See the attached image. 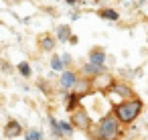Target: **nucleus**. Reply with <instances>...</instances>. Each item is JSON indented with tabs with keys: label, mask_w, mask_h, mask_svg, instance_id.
Wrapping results in <instances>:
<instances>
[{
	"label": "nucleus",
	"mask_w": 148,
	"mask_h": 140,
	"mask_svg": "<svg viewBox=\"0 0 148 140\" xmlns=\"http://www.w3.org/2000/svg\"><path fill=\"white\" fill-rule=\"evenodd\" d=\"M142 112V102L140 100H128L120 106H116V118L118 122H124V124H130L138 118V114Z\"/></svg>",
	"instance_id": "f257e3e1"
},
{
	"label": "nucleus",
	"mask_w": 148,
	"mask_h": 140,
	"mask_svg": "<svg viewBox=\"0 0 148 140\" xmlns=\"http://www.w3.org/2000/svg\"><path fill=\"white\" fill-rule=\"evenodd\" d=\"M97 136L101 140H118L120 136V122L114 114H108L99 120V130H97Z\"/></svg>",
	"instance_id": "f03ea898"
},
{
	"label": "nucleus",
	"mask_w": 148,
	"mask_h": 140,
	"mask_svg": "<svg viewBox=\"0 0 148 140\" xmlns=\"http://www.w3.org/2000/svg\"><path fill=\"white\" fill-rule=\"evenodd\" d=\"M71 124H75L77 128H83V130H87V128H89V124H91V120H89V114H87L83 108L75 110V112H73V116H71Z\"/></svg>",
	"instance_id": "7ed1b4c3"
},
{
	"label": "nucleus",
	"mask_w": 148,
	"mask_h": 140,
	"mask_svg": "<svg viewBox=\"0 0 148 140\" xmlns=\"http://www.w3.org/2000/svg\"><path fill=\"white\" fill-rule=\"evenodd\" d=\"M77 73L75 71H69V69H65L63 73H61V87L63 89H71V87H75V83H77Z\"/></svg>",
	"instance_id": "20e7f679"
},
{
	"label": "nucleus",
	"mask_w": 148,
	"mask_h": 140,
	"mask_svg": "<svg viewBox=\"0 0 148 140\" xmlns=\"http://www.w3.org/2000/svg\"><path fill=\"white\" fill-rule=\"evenodd\" d=\"M23 134V126L16 122V120H10L6 126H4V136L6 138H16V136H21Z\"/></svg>",
	"instance_id": "39448f33"
},
{
	"label": "nucleus",
	"mask_w": 148,
	"mask_h": 140,
	"mask_svg": "<svg viewBox=\"0 0 148 140\" xmlns=\"http://www.w3.org/2000/svg\"><path fill=\"white\" fill-rule=\"evenodd\" d=\"M75 93H77L79 97H83V95L91 93V81H89L87 77H83V79H77V83H75Z\"/></svg>",
	"instance_id": "423d86ee"
},
{
	"label": "nucleus",
	"mask_w": 148,
	"mask_h": 140,
	"mask_svg": "<svg viewBox=\"0 0 148 140\" xmlns=\"http://www.w3.org/2000/svg\"><path fill=\"white\" fill-rule=\"evenodd\" d=\"M103 61H106V51L103 49H93L89 53V63L91 65H103Z\"/></svg>",
	"instance_id": "0eeeda50"
},
{
	"label": "nucleus",
	"mask_w": 148,
	"mask_h": 140,
	"mask_svg": "<svg viewBox=\"0 0 148 140\" xmlns=\"http://www.w3.org/2000/svg\"><path fill=\"white\" fill-rule=\"evenodd\" d=\"M71 37H73L71 27H67V25L57 27V39H59V43H67V41H71Z\"/></svg>",
	"instance_id": "6e6552de"
},
{
	"label": "nucleus",
	"mask_w": 148,
	"mask_h": 140,
	"mask_svg": "<svg viewBox=\"0 0 148 140\" xmlns=\"http://www.w3.org/2000/svg\"><path fill=\"white\" fill-rule=\"evenodd\" d=\"M110 91H116V93L122 95V97H130V95H132L130 85H126V83H116V81H114V85L110 87Z\"/></svg>",
	"instance_id": "1a4fd4ad"
},
{
	"label": "nucleus",
	"mask_w": 148,
	"mask_h": 140,
	"mask_svg": "<svg viewBox=\"0 0 148 140\" xmlns=\"http://www.w3.org/2000/svg\"><path fill=\"white\" fill-rule=\"evenodd\" d=\"M41 49H45V51H53L55 49V37L53 35H41Z\"/></svg>",
	"instance_id": "9d476101"
},
{
	"label": "nucleus",
	"mask_w": 148,
	"mask_h": 140,
	"mask_svg": "<svg viewBox=\"0 0 148 140\" xmlns=\"http://www.w3.org/2000/svg\"><path fill=\"white\" fill-rule=\"evenodd\" d=\"M83 71H85L87 75H95V77H99V75L106 73V67H103V65H91V63H87V65L83 67Z\"/></svg>",
	"instance_id": "9b49d317"
},
{
	"label": "nucleus",
	"mask_w": 148,
	"mask_h": 140,
	"mask_svg": "<svg viewBox=\"0 0 148 140\" xmlns=\"http://www.w3.org/2000/svg\"><path fill=\"white\" fill-rule=\"evenodd\" d=\"M79 100H81V97H79V95H77L75 91H73V93H69V95H67V104H65V110H67V112H75V110L79 108V106H77V104H79Z\"/></svg>",
	"instance_id": "f8f14e48"
},
{
	"label": "nucleus",
	"mask_w": 148,
	"mask_h": 140,
	"mask_svg": "<svg viewBox=\"0 0 148 140\" xmlns=\"http://www.w3.org/2000/svg\"><path fill=\"white\" fill-rule=\"evenodd\" d=\"M99 16L106 19V21H118V19H120L118 10H114V8H101V10H99Z\"/></svg>",
	"instance_id": "ddd939ff"
},
{
	"label": "nucleus",
	"mask_w": 148,
	"mask_h": 140,
	"mask_svg": "<svg viewBox=\"0 0 148 140\" xmlns=\"http://www.w3.org/2000/svg\"><path fill=\"white\" fill-rule=\"evenodd\" d=\"M49 124H51V130H53V134H55L57 138H61L63 134H61V130H59V122H57L53 116H49Z\"/></svg>",
	"instance_id": "4468645a"
},
{
	"label": "nucleus",
	"mask_w": 148,
	"mask_h": 140,
	"mask_svg": "<svg viewBox=\"0 0 148 140\" xmlns=\"http://www.w3.org/2000/svg\"><path fill=\"white\" fill-rule=\"evenodd\" d=\"M59 130H61V134H67V136L73 134V126H71V122H59Z\"/></svg>",
	"instance_id": "2eb2a0df"
},
{
	"label": "nucleus",
	"mask_w": 148,
	"mask_h": 140,
	"mask_svg": "<svg viewBox=\"0 0 148 140\" xmlns=\"http://www.w3.org/2000/svg\"><path fill=\"white\" fill-rule=\"evenodd\" d=\"M25 140H43V132L41 130H29Z\"/></svg>",
	"instance_id": "dca6fc26"
},
{
	"label": "nucleus",
	"mask_w": 148,
	"mask_h": 140,
	"mask_svg": "<svg viewBox=\"0 0 148 140\" xmlns=\"http://www.w3.org/2000/svg\"><path fill=\"white\" fill-rule=\"evenodd\" d=\"M18 71H21V75H23V77H31V65H29L27 61L18 63Z\"/></svg>",
	"instance_id": "f3484780"
},
{
	"label": "nucleus",
	"mask_w": 148,
	"mask_h": 140,
	"mask_svg": "<svg viewBox=\"0 0 148 140\" xmlns=\"http://www.w3.org/2000/svg\"><path fill=\"white\" fill-rule=\"evenodd\" d=\"M51 67H53L55 71H61V73H63V67H65V65H63L61 57H53V59H51Z\"/></svg>",
	"instance_id": "a211bd4d"
},
{
	"label": "nucleus",
	"mask_w": 148,
	"mask_h": 140,
	"mask_svg": "<svg viewBox=\"0 0 148 140\" xmlns=\"http://www.w3.org/2000/svg\"><path fill=\"white\" fill-rule=\"evenodd\" d=\"M61 61H63V65H67V63L71 61V55H67V53H65V55L61 57Z\"/></svg>",
	"instance_id": "6ab92c4d"
}]
</instances>
